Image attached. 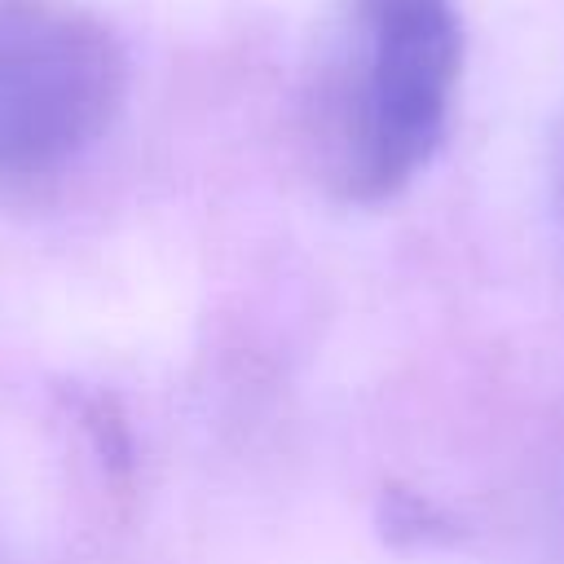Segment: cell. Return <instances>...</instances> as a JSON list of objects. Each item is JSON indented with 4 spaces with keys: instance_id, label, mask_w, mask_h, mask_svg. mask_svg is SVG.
<instances>
[{
    "instance_id": "cell-1",
    "label": "cell",
    "mask_w": 564,
    "mask_h": 564,
    "mask_svg": "<svg viewBox=\"0 0 564 564\" xmlns=\"http://www.w3.org/2000/svg\"><path fill=\"white\" fill-rule=\"evenodd\" d=\"M458 75L454 0H348L313 115L322 181L348 203L401 194L445 141Z\"/></svg>"
},
{
    "instance_id": "cell-2",
    "label": "cell",
    "mask_w": 564,
    "mask_h": 564,
    "mask_svg": "<svg viewBox=\"0 0 564 564\" xmlns=\"http://www.w3.org/2000/svg\"><path fill=\"white\" fill-rule=\"evenodd\" d=\"M128 57L115 31L66 0H0V181L79 159L119 115Z\"/></svg>"
},
{
    "instance_id": "cell-3",
    "label": "cell",
    "mask_w": 564,
    "mask_h": 564,
    "mask_svg": "<svg viewBox=\"0 0 564 564\" xmlns=\"http://www.w3.org/2000/svg\"><path fill=\"white\" fill-rule=\"evenodd\" d=\"M555 185H560V212H564V132H560V167H555Z\"/></svg>"
}]
</instances>
